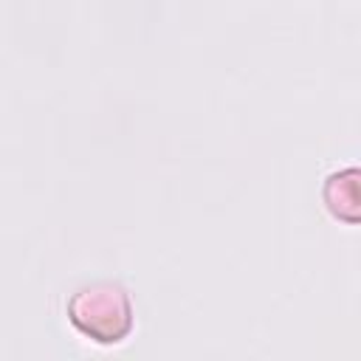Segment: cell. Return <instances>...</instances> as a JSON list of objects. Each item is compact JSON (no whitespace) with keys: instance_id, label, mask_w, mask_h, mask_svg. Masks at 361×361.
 <instances>
[{"instance_id":"1","label":"cell","mask_w":361,"mask_h":361,"mask_svg":"<svg viewBox=\"0 0 361 361\" xmlns=\"http://www.w3.org/2000/svg\"><path fill=\"white\" fill-rule=\"evenodd\" d=\"M68 319L82 336L99 344H116L133 333V305L127 290L104 279L87 282L71 293Z\"/></svg>"}]
</instances>
